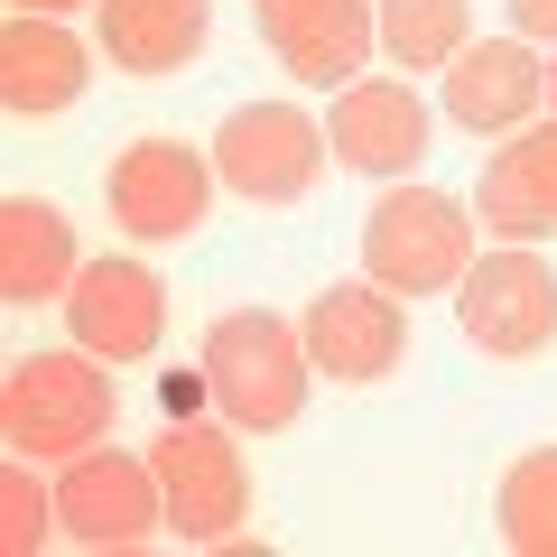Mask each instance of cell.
Masks as SVG:
<instances>
[{
  "instance_id": "6da1fadb",
  "label": "cell",
  "mask_w": 557,
  "mask_h": 557,
  "mask_svg": "<svg viewBox=\"0 0 557 557\" xmlns=\"http://www.w3.org/2000/svg\"><path fill=\"white\" fill-rule=\"evenodd\" d=\"M307 335L270 307H233V317L205 325V381H214V409L233 418L242 437H270V428H298L307 409Z\"/></svg>"
},
{
  "instance_id": "7a4b0ae2",
  "label": "cell",
  "mask_w": 557,
  "mask_h": 557,
  "mask_svg": "<svg viewBox=\"0 0 557 557\" xmlns=\"http://www.w3.org/2000/svg\"><path fill=\"white\" fill-rule=\"evenodd\" d=\"M0 437L38 465H75L84 446L112 437V372L102 354L65 344V354H20L0 372Z\"/></svg>"
},
{
  "instance_id": "3957f363",
  "label": "cell",
  "mask_w": 557,
  "mask_h": 557,
  "mask_svg": "<svg viewBox=\"0 0 557 557\" xmlns=\"http://www.w3.org/2000/svg\"><path fill=\"white\" fill-rule=\"evenodd\" d=\"M362 270L391 288V298H437L474 270V223L456 196L437 186H391V196L362 214Z\"/></svg>"
},
{
  "instance_id": "277c9868",
  "label": "cell",
  "mask_w": 557,
  "mask_h": 557,
  "mask_svg": "<svg viewBox=\"0 0 557 557\" xmlns=\"http://www.w3.org/2000/svg\"><path fill=\"white\" fill-rule=\"evenodd\" d=\"M159 493H168V530L196 539V548H223V539L251 520V465H242V428H205V418H168L159 446Z\"/></svg>"
},
{
  "instance_id": "5b68a950",
  "label": "cell",
  "mask_w": 557,
  "mask_h": 557,
  "mask_svg": "<svg viewBox=\"0 0 557 557\" xmlns=\"http://www.w3.org/2000/svg\"><path fill=\"white\" fill-rule=\"evenodd\" d=\"M456 325L474 354L493 362H530L557 344V270L530 251V242H511V251H483L474 270L456 278Z\"/></svg>"
},
{
  "instance_id": "8992f818",
  "label": "cell",
  "mask_w": 557,
  "mask_h": 557,
  "mask_svg": "<svg viewBox=\"0 0 557 557\" xmlns=\"http://www.w3.org/2000/svg\"><path fill=\"white\" fill-rule=\"evenodd\" d=\"M214 186H223L214 159L186 149V139H131V149L102 168V205H112V223L131 242H186V233H205Z\"/></svg>"
},
{
  "instance_id": "52a82bcc",
  "label": "cell",
  "mask_w": 557,
  "mask_h": 557,
  "mask_svg": "<svg viewBox=\"0 0 557 557\" xmlns=\"http://www.w3.org/2000/svg\"><path fill=\"white\" fill-rule=\"evenodd\" d=\"M214 177L251 205H298L325 177V121H307L298 102H242L214 131Z\"/></svg>"
},
{
  "instance_id": "ba28073f",
  "label": "cell",
  "mask_w": 557,
  "mask_h": 557,
  "mask_svg": "<svg viewBox=\"0 0 557 557\" xmlns=\"http://www.w3.org/2000/svg\"><path fill=\"white\" fill-rule=\"evenodd\" d=\"M57 530L84 548H149L168 530V493L149 456H112V446H84L57 474Z\"/></svg>"
},
{
  "instance_id": "9c48e42d",
  "label": "cell",
  "mask_w": 557,
  "mask_h": 557,
  "mask_svg": "<svg viewBox=\"0 0 557 557\" xmlns=\"http://www.w3.org/2000/svg\"><path fill=\"white\" fill-rule=\"evenodd\" d=\"M307 362L325 381H391L409 362V307L381 278H335L325 298H307Z\"/></svg>"
},
{
  "instance_id": "30bf717a",
  "label": "cell",
  "mask_w": 557,
  "mask_h": 557,
  "mask_svg": "<svg viewBox=\"0 0 557 557\" xmlns=\"http://www.w3.org/2000/svg\"><path fill=\"white\" fill-rule=\"evenodd\" d=\"M57 307H65V335L102 362H149L168 344V288L139 260H84Z\"/></svg>"
},
{
  "instance_id": "8fae6325",
  "label": "cell",
  "mask_w": 557,
  "mask_h": 557,
  "mask_svg": "<svg viewBox=\"0 0 557 557\" xmlns=\"http://www.w3.org/2000/svg\"><path fill=\"white\" fill-rule=\"evenodd\" d=\"M251 20L270 38V57L325 94H344V75H362V57L381 47L372 0H251Z\"/></svg>"
},
{
  "instance_id": "7c38bea8",
  "label": "cell",
  "mask_w": 557,
  "mask_h": 557,
  "mask_svg": "<svg viewBox=\"0 0 557 557\" xmlns=\"http://www.w3.org/2000/svg\"><path fill=\"white\" fill-rule=\"evenodd\" d=\"M325 149L362 177H409L428 159V102L391 75H354L335 94V121H325Z\"/></svg>"
},
{
  "instance_id": "4fadbf2b",
  "label": "cell",
  "mask_w": 557,
  "mask_h": 557,
  "mask_svg": "<svg viewBox=\"0 0 557 557\" xmlns=\"http://www.w3.org/2000/svg\"><path fill=\"white\" fill-rule=\"evenodd\" d=\"M214 0H102V57L139 84H168L205 57Z\"/></svg>"
},
{
  "instance_id": "5bb4252c",
  "label": "cell",
  "mask_w": 557,
  "mask_h": 557,
  "mask_svg": "<svg viewBox=\"0 0 557 557\" xmlns=\"http://www.w3.org/2000/svg\"><path fill=\"white\" fill-rule=\"evenodd\" d=\"M84 38L65 20H38V10H20V20L0 28V102L20 121H38V112H65V102H84Z\"/></svg>"
},
{
  "instance_id": "9a60e30c",
  "label": "cell",
  "mask_w": 557,
  "mask_h": 557,
  "mask_svg": "<svg viewBox=\"0 0 557 557\" xmlns=\"http://www.w3.org/2000/svg\"><path fill=\"white\" fill-rule=\"evenodd\" d=\"M539 102H548V75L520 38H483L446 65V121H465V131H520Z\"/></svg>"
},
{
  "instance_id": "2e32d148",
  "label": "cell",
  "mask_w": 557,
  "mask_h": 557,
  "mask_svg": "<svg viewBox=\"0 0 557 557\" xmlns=\"http://www.w3.org/2000/svg\"><path fill=\"white\" fill-rule=\"evenodd\" d=\"M75 223L47 196H10L0 205V307H47L75 288Z\"/></svg>"
},
{
  "instance_id": "e0dca14e",
  "label": "cell",
  "mask_w": 557,
  "mask_h": 557,
  "mask_svg": "<svg viewBox=\"0 0 557 557\" xmlns=\"http://www.w3.org/2000/svg\"><path fill=\"white\" fill-rule=\"evenodd\" d=\"M474 205H483V233H502V242H548L557 233V121L548 131H520L511 149H493Z\"/></svg>"
},
{
  "instance_id": "ac0fdd59",
  "label": "cell",
  "mask_w": 557,
  "mask_h": 557,
  "mask_svg": "<svg viewBox=\"0 0 557 557\" xmlns=\"http://www.w3.org/2000/svg\"><path fill=\"white\" fill-rule=\"evenodd\" d=\"M381 57L409 65V75H437L474 47V0H381Z\"/></svg>"
},
{
  "instance_id": "d6986e66",
  "label": "cell",
  "mask_w": 557,
  "mask_h": 557,
  "mask_svg": "<svg viewBox=\"0 0 557 557\" xmlns=\"http://www.w3.org/2000/svg\"><path fill=\"white\" fill-rule=\"evenodd\" d=\"M493 520H502V539H511L520 557H557V446H539V456H520L511 474H502Z\"/></svg>"
},
{
  "instance_id": "ffe728a7",
  "label": "cell",
  "mask_w": 557,
  "mask_h": 557,
  "mask_svg": "<svg viewBox=\"0 0 557 557\" xmlns=\"http://www.w3.org/2000/svg\"><path fill=\"white\" fill-rule=\"evenodd\" d=\"M47 530H57V493H38V456H10L0 465V548L38 557Z\"/></svg>"
},
{
  "instance_id": "44dd1931",
  "label": "cell",
  "mask_w": 557,
  "mask_h": 557,
  "mask_svg": "<svg viewBox=\"0 0 557 557\" xmlns=\"http://www.w3.org/2000/svg\"><path fill=\"white\" fill-rule=\"evenodd\" d=\"M196 399H214V381H205V372H168L159 381V409L168 418H196Z\"/></svg>"
},
{
  "instance_id": "7402d4cb",
  "label": "cell",
  "mask_w": 557,
  "mask_h": 557,
  "mask_svg": "<svg viewBox=\"0 0 557 557\" xmlns=\"http://www.w3.org/2000/svg\"><path fill=\"white\" fill-rule=\"evenodd\" d=\"M511 28L520 38H557V0H511Z\"/></svg>"
},
{
  "instance_id": "603a6c76",
  "label": "cell",
  "mask_w": 557,
  "mask_h": 557,
  "mask_svg": "<svg viewBox=\"0 0 557 557\" xmlns=\"http://www.w3.org/2000/svg\"><path fill=\"white\" fill-rule=\"evenodd\" d=\"M20 10H38V20H65V10H84V0H20Z\"/></svg>"
}]
</instances>
